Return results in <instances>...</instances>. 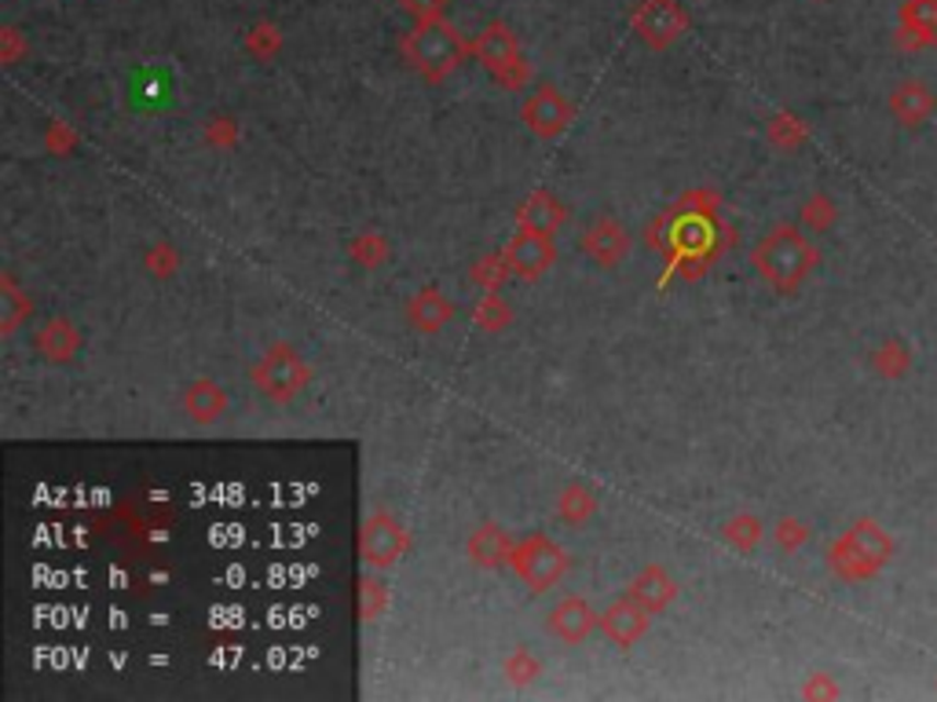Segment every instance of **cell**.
<instances>
[{"label":"cell","instance_id":"obj_1","mask_svg":"<svg viewBox=\"0 0 937 702\" xmlns=\"http://www.w3.org/2000/svg\"><path fill=\"white\" fill-rule=\"evenodd\" d=\"M755 268L772 290L794 293L805 282V274L816 268V249L799 227L780 224L755 246Z\"/></svg>","mask_w":937,"mask_h":702},{"label":"cell","instance_id":"obj_2","mask_svg":"<svg viewBox=\"0 0 937 702\" xmlns=\"http://www.w3.org/2000/svg\"><path fill=\"white\" fill-rule=\"evenodd\" d=\"M403 55L418 73H425L429 81H443L451 77L462 59L468 55L465 37L458 33L447 19H432V22H418L407 41H403Z\"/></svg>","mask_w":937,"mask_h":702},{"label":"cell","instance_id":"obj_3","mask_svg":"<svg viewBox=\"0 0 937 702\" xmlns=\"http://www.w3.org/2000/svg\"><path fill=\"white\" fill-rule=\"evenodd\" d=\"M890 556H893V542L887 537V531L871 520H860L854 531H846L832 545V553H827L832 570H838V575L849 578V581L871 578Z\"/></svg>","mask_w":937,"mask_h":702},{"label":"cell","instance_id":"obj_4","mask_svg":"<svg viewBox=\"0 0 937 702\" xmlns=\"http://www.w3.org/2000/svg\"><path fill=\"white\" fill-rule=\"evenodd\" d=\"M513 570L528 589L546 592L568 575V553L546 534H531L513 548Z\"/></svg>","mask_w":937,"mask_h":702},{"label":"cell","instance_id":"obj_5","mask_svg":"<svg viewBox=\"0 0 937 702\" xmlns=\"http://www.w3.org/2000/svg\"><path fill=\"white\" fill-rule=\"evenodd\" d=\"M253 384L271 403H290L308 384V366H304V359L290 344H275L253 366Z\"/></svg>","mask_w":937,"mask_h":702},{"label":"cell","instance_id":"obj_6","mask_svg":"<svg viewBox=\"0 0 937 702\" xmlns=\"http://www.w3.org/2000/svg\"><path fill=\"white\" fill-rule=\"evenodd\" d=\"M473 52L506 88H517L528 77V66H524V59H520L517 33L509 30L506 22H492V26H484L481 37L473 41Z\"/></svg>","mask_w":937,"mask_h":702},{"label":"cell","instance_id":"obj_7","mask_svg":"<svg viewBox=\"0 0 937 702\" xmlns=\"http://www.w3.org/2000/svg\"><path fill=\"white\" fill-rule=\"evenodd\" d=\"M630 22H634V33L648 48H670L689 30V15H685L678 0H641Z\"/></svg>","mask_w":937,"mask_h":702},{"label":"cell","instance_id":"obj_8","mask_svg":"<svg viewBox=\"0 0 937 702\" xmlns=\"http://www.w3.org/2000/svg\"><path fill=\"white\" fill-rule=\"evenodd\" d=\"M410 548V534L388 512H374L363 523V559L370 567H392Z\"/></svg>","mask_w":937,"mask_h":702},{"label":"cell","instance_id":"obj_9","mask_svg":"<svg viewBox=\"0 0 937 702\" xmlns=\"http://www.w3.org/2000/svg\"><path fill=\"white\" fill-rule=\"evenodd\" d=\"M520 117H524V125L535 132V136L557 139L568 132L575 114H572V103L564 99V92H557V88H539V92L524 103V110H520Z\"/></svg>","mask_w":937,"mask_h":702},{"label":"cell","instance_id":"obj_10","mask_svg":"<svg viewBox=\"0 0 937 702\" xmlns=\"http://www.w3.org/2000/svg\"><path fill=\"white\" fill-rule=\"evenodd\" d=\"M503 257H506L509 271H513L517 279L535 282V279H542V274L553 268V257H557V252H553L550 235H531V230H520V235L506 246Z\"/></svg>","mask_w":937,"mask_h":702},{"label":"cell","instance_id":"obj_11","mask_svg":"<svg viewBox=\"0 0 937 702\" xmlns=\"http://www.w3.org/2000/svg\"><path fill=\"white\" fill-rule=\"evenodd\" d=\"M898 48L919 52V48H937V0H904L898 11Z\"/></svg>","mask_w":937,"mask_h":702},{"label":"cell","instance_id":"obj_12","mask_svg":"<svg viewBox=\"0 0 937 702\" xmlns=\"http://www.w3.org/2000/svg\"><path fill=\"white\" fill-rule=\"evenodd\" d=\"M601 630L616 647H634L648 633V608L626 592L623 600L608 603V611L601 614Z\"/></svg>","mask_w":937,"mask_h":702},{"label":"cell","instance_id":"obj_13","mask_svg":"<svg viewBox=\"0 0 937 702\" xmlns=\"http://www.w3.org/2000/svg\"><path fill=\"white\" fill-rule=\"evenodd\" d=\"M597 625H601L597 611L586 600H579V597L561 600L557 608L550 611V633L557 636V641H564V644H583L586 636L597 630Z\"/></svg>","mask_w":937,"mask_h":702},{"label":"cell","instance_id":"obj_14","mask_svg":"<svg viewBox=\"0 0 937 702\" xmlns=\"http://www.w3.org/2000/svg\"><path fill=\"white\" fill-rule=\"evenodd\" d=\"M583 252H590L601 268H612V263H619L630 252L626 227L616 224V219H597V224L583 235Z\"/></svg>","mask_w":937,"mask_h":702},{"label":"cell","instance_id":"obj_15","mask_svg":"<svg viewBox=\"0 0 937 702\" xmlns=\"http://www.w3.org/2000/svg\"><path fill=\"white\" fill-rule=\"evenodd\" d=\"M934 106H937V95L930 92V84H923V81H901L890 92V110L901 125H923V121L934 114Z\"/></svg>","mask_w":937,"mask_h":702},{"label":"cell","instance_id":"obj_16","mask_svg":"<svg viewBox=\"0 0 937 702\" xmlns=\"http://www.w3.org/2000/svg\"><path fill=\"white\" fill-rule=\"evenodd\" d=\"M513 548H517V542L509 537V531H503V526H495V523L481 526V531L468 537V556H473V564H481V567L513 564Z\"/></svg>","mask_w":937,"mask_h":702},{"label":"cell","instance_id":"obj_17","mask_svg":"<svg viewBox=\"0 0 937 702\" xmlns=\"http://www.w3.org/2000/svg\"><path fill=\"white\" fill-rule=\"evenodd\" d=\"M564 205L553 194H531L524 197V205L517 208V224L520 230H531V235H553L564 224Z\"/></svg>","mask_w":937,"mask_h":702},{"label":"cell","instance_id":"obj_18","mask_svg":"<svg viewBox=\"0 0 937 702\" xmlns=\"http://www.w3.org/2000/svg\"><path fill=\"white\" fill-rule=\"evenodd\" d=\"M183 410H188L191 421L213 424V421H221L227 410V395L216 381H194L191 388L183 392Z\"/></svg>","mask_w":937,"mask_h":702},{"label":"cell","instance_id":"obj_19","mask_svg":"<svg viewBox=\"0 0 937 702\" xmlns=\"http://www.w3.org/2000/svg\"><path fill=\"white\" fill-rule=\"evenodd\" d=\"M674 592H678V586H674L667 570L656 567V564L645 567L634 581H630V597H634L637 603H645L648 611H663L674 600Z\"/></svg>","mask_w":937,"mask_h":702},{"label":"cell","instance_id":"obj_20","mask_svg":"<svg viewBox=\"0 0 937 702\" xmlns=\"http://www.w3.org/2000/svg\"><path fill=\"white\" fill-rule=\"evenodd\" d=\"M407 315H410L414 329H421V333H436V329H443V326L454 318V304L447 301L443 293L425 290V293H418V296L410 301Z\"/></svg>","mask_w":937,"mask_h":702},{"label":"cell","instance_id":"obj_21","mask_svg":"<svg viewBox=\"0 0 937 702\" xmlns=\"http://www.w3.org/2000/svg\"><path fill=\"white\" fill-rule=\"evenodd\" d=\"M78 344H81V340H78V333H74V326L67 322V318H56V322H48L45 329H41V337H37L41 355L52 359V362L74 359Z\"/></svg>","mask_w":937,"mask_h":702},{"label":"cell","instance_id":"obj_22","mask_svg":"<svg viewBox=\"0 0 937 702\" xmlns=\"http://www.w3.org/2000/svg\"><path fill=\"white\" fill-rule=\"evenodd\" d=\"M26 315H30V296L19 290L15 279H4L0 282V326H4V333L19 329Z\"/></svg>","mask_w":937,"mask_h":702},{"label":"cell","instance_id":"obj_23","mask_svg":"<svg viewBox=\"0 0 937 702\" xmlns=\"http://www.w3.org/2000/svg\"><path fill=\"white\" fill-rule=\"evenodd\" d=\"M557 512H561L568 523L590 520V516L597 512V494L586 490L583 483H572V487H564V494L557 498Z\"/></svg>","mask_w":937,"mask_h":702},{"label":"cell","instance_id":"obj_24","mask_svg":"<svg viewBox=\"0 0 937 702\" xmlns=\"http://www.w3.org/2000/svg\"><path fill=\"white\" fill-rule=\"evenodd\" d=\"M871 366H876L879 377L898 381V377H904V373H908L912 355H908V348H904L901 340H887V344H882L876 355H871Z\"/></svg>","mask_w":937,"mask_h":702},{"label":"cell","instance_id":"obj_25","mask_svg":"<svg viewBox=\"0 0 937 702\" xmlns=\"http://www.w3.org/2000/svg\"><path fill=\"white\" fill-rule=\"evenodd\" d=\"M725 537L740 548H755L758 537H761V523L755 520V516H736V520L725 526Z\"/></svg>","mask_w":937,"mask_h":702},{"label":"cell","instance_id":"obj_26","mask_svg":"<svg viewBox=\"0 0 937 702\" xmlns=\"http://www.w3.org/2000/svg\"><path fill=\"white\" fill-rule=\"evenodd\" d=\"M802 216L810 219L813 227H832L835 224V205H832V197H824V194H816V197H810V202H805V208H802Z\"/></svg>","mask_w":937,"mask_h":702},{"label":"cell","instance_id":"obj_27","mask_svg":"<svg viewBox=\"0 0 937 702\" xmlns=\"http://www.w3.org/2000/svg\"><path fill=\"white\" fill-rule=\"evenodd\" d=\"M399 8L407 11L414 22H432V19H443L447 0H399Z\"/></svg>","mask_w":937,"mask_h":702},{"label":"cell","instance_id":"obj_28","mask_svg":"<svg viewBox=\"0 0 937 702\" xmlns=\"http://www.w3.org/2000/svg\"><path fill=\"white\" fill-rule=\"evenodd\" d=\"M385 611V586H377V581H363V619H377V614Z\"/></svg>","mask_w":937,"mask_h":702},{"label":"cell","instance_id":"obj_29","mask_svg":"<svg viewBox=\"0 0 937 702\" xmlns=\"http://www.w3.org/2000/svg\"><path fill=\"white\" fill-rule=\"evenodd\" d=\"M678 238H681L685 249H703L707 246V224H700V219H689V224H681Z\"/></svg>","mask_w":937,"mask_h":702},{"label":"cell","instance_id":"obj_30","mask_svg":"<svg viewBox=\"0 0 937 702\" xmlns=\"http://www.w3.org/2000/svg\"><path fill=\"white\" fill-rule=\"evenodd\" d=\"M777 537H780V545L783 548H799L805 537H810V531H805V526L799 523V520H783L780 523V531H777Z\"/></svg>","mask_w":937,"mask_h":702},{"label":"cell","instance_id":"obj_31","mask_svg":"<svg viewBox=\"0 0 937 702\" xmlns=\"http://www.w3.org/2000/svg\"><path fill=\"white\" fill-rule=\"evenodd\" d=\"M506 669H509V677H513L517 684H524V680L535 677V658H528L524 652H517L513 658H509V666H506Z\"/></svg>","mask_w":937,"mask_h":702},{"label":"cell","instance_id":"obj_32","mask_svg":"<svg viewBox=\"0 0 937 702\" xmlns=\"http://www.w3.org/2000/svg\"><path fill=\"white\" fill-rule=\"evenodd\" d=\"M19 52V30H4V63H15Z\"/></svg>","mask_w":937,"mask_h":702}]
</instances>
